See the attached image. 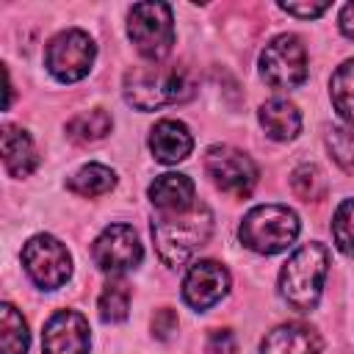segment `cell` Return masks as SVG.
Masks as SVG:
<instances>
[{"label":"cell","instance_id":"cell-1","mask_svg":"<svg viewBox=\"0 0 354 354\" xmlns=\"http://www.w3.org/2000/svg\"><path fill=\"white\" fill-rule=\"evenodd\" d=\"M122 91L127 105H133L136 111H155L163 105L185 102L194 94V80L185 66L149 61L124 72Z\"/></svg>","mask_w":354,"mask_h":354},{"label":"cell","instance_id":"cell-2","mask_svg":"<svg viewBox=\"0 0 354 354\" xmlns=\"http://www.w3.org/2000/svg\"><path fill=\"white\" fill-rule=\"evenodd\" d=\"M213 232V213L207 205L196 202L180 213H158L152 218V241L158 257L166 266H183L196 249L207 243Z\"/></svg>","mask_w":354,"mask_h":354},{"label":"cell","instance_id":"cell-3","mask_svg":"<svg viewBox=\"0 0 354 354\" xmlns=\"http://www.w3.org/2000/svg\"><path fill=\"white\" fill-rule=\"evenodd\" d=\"M329 271V249L318 241L304 243L301 249H296L288 263L279 271V293L282 299L299 310V313H310L315 310L318 299H321V288H324V277Z\"/></svg>","mask_w":354,"mask_h":354},{"label":"cell","instance_id":"cell-4","mask_svg":"<svg viewBox=\"0 0 354 354\" xmlns=\"http://www.w3.org/2000/svg\"><path fill=\"white\" fill-rule=\"evenodd\" d=\"M296 235H299V216L288 205H257L243 216L238 227L241 243L257 254L285 252L296 241Z\"/></svg>","mask_w":354,"mask_h":354},{"label":"cell","instance_id":"cell-5","mask_svg":"<svg viewBox=\"0 0 354 354\" xmlns=\"http://www.w3.org/2000/svg\"><path fill=\"white\" fill-rule=\"evenodd\" d=\"M127 36L138 55L163 61L174 47V19L166 3H136L127 14Z\"/></svg>","mask_w":354,"mask_h":354},{"label":"cell","instance_id":"cell-6","mask_svg":"<svg viewBox=\"0 0 354 354\" xmlns=\"http://www.w3.org/2000/svg\"><path fill=\"white\" fill-rule=\"evenodd\" d=\"M307 50L299 36L279 33L260 53V77L271 88H296L307 80Z\"/></svg>","mask_w":354,"mask_h":354},{"label":"cell","instance_id":"cell-7","mask_svg":"<svg viewBox=\"0 0 354 354\" xmlns=\"http://www.w3.org/2000/svg\"><path fill=\"white\" fill-rule=\"evenodd\" d=\"M94 58H97V47L91 41V36L77 28H69V30H61L58 36H53L44 50V66L61 83H75V80L86 77Z\"/></svg>","mask_w":354,"mask_h":354},{"label":"cell","instance_id":"cell-8","mask_svg":"<svg viewBox=\"0 0 354 354\" xmlns=\"http://www.w3.org/2000/svg\"><path fill=\"white\" fill-rule=\"evenodd\" d=\"M22 266L39 288L55 290L72 274V254L58 238L41 232V235H33L22 246Z\"/></svg>","mask_w":354,"mask_h":354},{"label":"cell","instance_id":"cell-9","mask_svg":"<svg viewBox=\"0 0 354 354\" xmlns=\"http://www.w3.org/2000/svg\"><path fill=\"white\" fill-rule=\"evenodd\" d=\"M205 169H207L210 180L216 183V188H221L224 194H232V196H249L257 183L254 160L246 152L227 147V144L207 147Z\"/></svg>","mask_w":354,"mask_h":354},{"label":"cell","instance_id":"cell-10","mask_svg":"<svg viewBox=\"0 0 354 354\" xmlns=\"http://www.w3.org/2000/svg\"><path fill=\"white\" fill-rule=\"evenodd\" d=\"M91 257L102 274L119 277V274H124L141 263L144 249H141V241L130 224H111L94 241Z\"/></svg>","mask_w":354,"mask_h":354},{"label":"cell","instance_id":"cell-11","mask_svg":"<svg viewBox=\"0 0 354 354\" xmlns=\"http://www.w3.org/2000/svg\"><path fill=\"white\" fill-rule=\"evenodd\" d=\"M91 329L75 310H58L41 332V354H88Z\"/></svg>","mask_w":354,"mask_h":354},{"label":"cell","instance_id":"cell-12","mask_svg":"<svg viewBox=\"0 0 354 354\" xmlns=\"http://www.w3.org/2000/svg\"><path fill=\"white\" fill-rule=\"evenodd\" d=\"M230 290V271L216 260H199L188 268L183 279V299L194 310H207L221 301Z\"/></svg>","mask_w":354,"mask_h":354},{"label":"cell","instance_id":"cell-13","mask_svg":"<svg viewBox=\"0 0 354 354\" xmlns=\"http://www.w3.org/2000/svg\"><path fill=\"white\" fill-rule=\"evenodd\" d=\"M194 138L191 130L177 119H160L149 130V152L160 163H180L191 155Z\"/></svg>","mask_w":354,"mask_h":354},{"label":"cell","instance_id":"cell-14","mask_svg":"<svg viewBox=\"0 0 354 354\" xmlns=\"http://www.w3.org/2000/svg\"><path fill=\"white\" fill-rule=\"evenodd\" d=\"M149 194V202L160 210V213H180V210H188L196 205V185L188 174H160L149 183L147 188Z\"/></svg>","mask_w":354,"mask_h":354},{"label":"cell","instance_id":"cell-15","mask_svg":"<svg viewBox=\"0 0 354 354\" xmlns=\"http://www.w3.org/2000/svg\"><path fill=\"white\" fill-rule=\"evenodd\" d=\"M260 354H321V337L307 324H282L266 335Z\"/></svg>","mask_w":354,"mask_h":354},{"label":"cell","instance_id":"cell-16","mask_svg":"<svg viewBox=\"0 0 354 354\" xmlns=\"http://www.w3.org/2000/svg\"><path fill=\"white\" fill-rule=\"evenodd\" d=\"M257 119H260L266 136L274 138V141H293L301 130L299 108L290 100H282V97H274V100L263 102L260 111H257Z\"/></svg>","mask_w":354,"mask_h":354},{"label":"cell","instance_id":"cell-17","mask_svg":"<svg viewBox=\"0 0 354 354\" xmlns=\"http://www.w3.org/2000/svg\"><path fill=\"white\" fill-rule=\"evenodd\" d=\"M0 141H3V166H6V171L11 177H28L36 169V160H39L28 130L6 124Z\"/></svg>","mask_w":354,"mask_h":354},{"label":"cell","instance_id":"cell-18","mask_svg":"<svg viewBox=\"0 0 354 354\" xmlns=\"http://www.w3.org/2000/svg\"><path fill=\"white\" fill-rule=\"evenodd\" d=\"M113 185H116V174H113V169H108V166H102V163H86V166H80V169L66 180V188H69L72 194L88 196V199L108 194Z\"/></svg>","mask_w":354,"mask_h":354},{"label":"cell","instance_id":"cell-19","mask_svg":"<svg viewBox=\"0 0 354 354\" xmlns=\"http://www.w3.org/2000/svg\"><path fill=\"white\" fill-rule=\"evenodd\" d=\"M111 127H113L111 113L102 108H91V111H83L66 122V136L75 144H94V141L105 138L111 133Z\"/></svg>","mask_w":354,"mask_h":354},{"label":"cell","instance_id":"cell-20","mask_svg":"<svg viewBox=\"0 0 354 354\" xmlns=\"http://www.w3.org/2000/svg\"><path fill=\"white\" fill-rule=\"evenodd\" d=\"M30 346V332L17 307L8 301L0 307V348L3 354H28Z\"/></svg>","mask_w":354,"mask_h":354},{"label":"cell","instance_id":"cell-21","mask_svg":"<svg viewBox=\"0 0 354 354\" xmlns=\"http://www.w3.org/2000/svg\"><path fill=\"white\" fill-rule=\"evenodd\" d=\"M329 97L346 124L354 127V58L343 61L329 80Z\"/></svg>","mask_w":354,"mask_h":354},{"label":"cell","instance_id":"cell-22","mask_svg":"<svg viewBox=\"0 0 354 354\" xmlns=\"http://www.w3.org/2000/svg\"><path fill=\"white\" fill-rule=\"evenodd\" d=\"M290 191L304 202H315V199H321L326 194V177L321 174L318 166L301 163V166H296L290 171Z\"/></svg>","mask_w":354,"mask_h":354},{"label":"cell","instance_id":"cell-23","mask_svg":"<svg viewBox=\"0 0 354 354\" xmlns=\"http://www.w3.org/2000/svg\"><path fill=\"white\" fill-rule=\"evenodd\" d=\"M97 310H100V318L108 321V324L124 321L127 318V310H130V290H127V285H119V282L108 285L100 293Z\"/></svg>","mask_w":354,"mask_h":354},{"label":"cell","instance_id":"cell-24","mask_svg":"<svg viewBox=\"0 0 354 354\" xmlns=\"http://www.w3.org/2000/svg\"><path fill=\"white\" fill-rule=\"evenodd\" d=\"M332 238L335 246L354 257V199H343L332 216Z\"/></svg>","mask_w":354,"mask_h":354},{"label":"cell","instance_id":"cell-25","mask_svg":"<svg viewBox=\"0 0 354 354\" xmlns=\"http://www.w3.org/2000/svg\"><path fill=\"white\" fill-rule=\"evenodd\" d=\"M326 147H329V155L335 158V163L346 171V174H354V130L348 127H329L326 130Z\"/></svg>","mask_w":354,"mask_h":354},{"label":"cell","instance_id":"cell-26","mask_svg":"<svg viewBox=\"0 0 354 354\" xmlns=\"http://www.w3.org/2000/svg\"><path fill=\"white\" fill-rule=\"evenodd\" d=\"M171 332H177V315H174V310L163 307V310H158L152 315V335L158 340H169Z\"/></svg>","mask_w":354,"mask_h":354},{"label":"cell","instance_id":"cell-27","mask_svg":"<svg viewBox=\"0 0 354 354\" xmlns=\"http://www.w3.org/2000/svg\"><path fill=\"white\" fill-rule=\"evenodd\" d=\"M238 346H235V335L230 329H216L207 340V354H235Z\"/></svg>","mask_w":354,"mask_h":354},{"label":"cell","instance_id":"cell-28","mask_svg":"<svg viewBox=\"0 0 354 354\" xmlns=\"http://www.w3.org/2000/svg\"><path fill=\"white\" fill-rule=\"evenodd\" d=\"M279 8L301 19H315L329 8V3H279Z\"/></svg>","mask_w":354,"mask_h":354},{"label":"cell","instance_id":"cell-29","mask_svg":"<svg viewBox=\"0 0 354 354\" xmlns=\"http://www.w3.org/2000/svg\"><path fill=\"white\" fill-rule=\"evenodd\" d=\"M340 30L348 39H354V3H346L343 11H340Z\"/></svg>","mask_w":354,"mask_h":354}]
</instances>
